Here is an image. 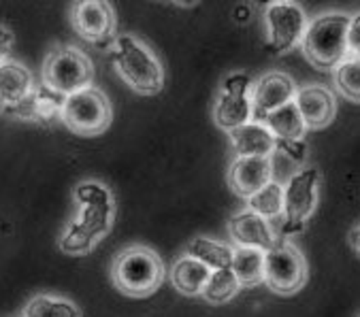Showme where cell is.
Wrapping results in <instances>:
<instances>
[{
	"mask_svg": "<svg viewBox=\"0 0 360 317\" xmlns=\"http://www.w3.org/2000/svg\"><path fill=\"white\" fill-rule=\"evenodd\" d=\"M254 3L258 5V7H269V5H273V3H283V0H254Z\"/></svg>",
	"mask_w": 360,
	"mask_h": 317,
	"instance_id": "d6a6232c",
	"label": "cell"
},
{
	"mask_svg": "<svg viewBox=\"0 0 360 317\" xmlns=\"http://www.w3.org/2000/svg\"><path fill=\"white\" fill-rule=\"evenodd\" d=\"M113 117L111 103L107 94L94 84L64 96L60 119L62 124L79 136H96L103 134Z\"/></svg>",
	"mask_w": 360,
	"mask_h": 317,
	"instance_id": "52a82bcc",
	"label": "cell"
},
{
	"mask_svg": "<svg viewBox=\"0 0 360 317\" xmlns=\"http://www.w3.org/2000/svg\"><path fill=\"white\" fill-rule=\"evenodd\" d=\"M62 105H64V96L49 90L45 84L41 86H32L30 94L15 107H11L9 111H5L11 117L24 119V122H56L60 119L62 113Z\"/></svg>",
	"mask_w": 360,
	"mask_h": 317,
	"instance_id": "2e32d148",
	"label": "cell"
},
{
	"mask_svg": "<svg viewBox=\"0 0 360 317\" xmlns=\"http://www.w3.org/2000/svg\"><path fill=\"white\" fill-rule=\"evenodd\" d=\"M34 82L30 70L18 60H5L0 64V109L9 111L20 105L32 90Z\"/></svg>",
	"mask_w": 360,
	"mask_h": 317,
	"instance_id": "ac0fdd59",
	"label": "cell"
},
{
	"mask_svg": "<svg viewBox=\"0 0 360 317\" xmlns=\"http://www.w3.org/2000/svg\"><path fill=\"white\" fill-rule=\"evenodd\" d=\"M283 155H288V160L295 162V164H303L305 162V155H307V143L305 138H295V141H281L277 138V149Z\"/></svg>",
	"mask_w": 360,
	"mask_h": 317,
	"instance_id": "4316f807",
	"label": "cell"
},
{
	"mask_svg": "<svg viewBox=\"0 0 360 317\" xmlns=\"http://www.w3.org/2000/svg\"><path fill=\"white\" fill-rule=\"evenodd\" d=\"M295 105L307 126V130H322L330 126L337 117V96L330 88L322 84L299 86Z\"/></svg>",
	"mask_w": 360,
	"mask_h": 317,
	"instance_id": "4fadbf2b",
	"label": "cell"
},
{
	"mask_svg": "<svg viewBox=\"0 0 360 317\" xmlns=\"http://www.w3.org/2000/svg\"><path fill=\"white\" fill-rule=\"evenodd\" d=\"M229 234L235 245L256 247L262 252L271 250L277 243V234H275L273 224L248 207L243 211H237L229 219Z\"/></svg>",
	"mask_w": 360,
	"mask_h": 317,
	"instance_id": "9a60e30c",
	"label": "cell"
},
{
	"mask_svg": "<svg viewBox=\"0 0 360 317\" xmlns=\"http://www.w3.org/2000/svg\"><path fill=\"white\" fill-rule=\"evenodd\" d=\"M115 287L134 298L154 294L165 281V264L158 254L146 245H132L117 254L113 262Z\"/></svg>",
	"mask_w": 360,
	"mask_h": 317,
	"instance_id": "3957f363",
	"label": "cell"
},
{
	"mask_svg": "<svg viewBox=\"0 0 360 317\" xmlns=\"http://www.w3.org/2000/svg\"><path fill=\"white\" fill-rule=\"evenodd\" d=\"M245 205H248V209H252L254 213L266 217L269 221L281 219V211H283V186L279 181L271 179L258 192H254L252 196H248L245 198Z\"/></svg>",
	"mask_w": 360,
	"mask_h": 317,
	"instance_id": "d4e9b609",
	"label": "cell"
},
{
	"mask_svg": "<svg viewBox=\"0 0 360 317\" xmlns=\"http://www.w3.org/2000/svg\"><path fill=\"white\" fill-rule=\"evenodd\" d=\"M347 22L349 13L345 11H326L307 22L301 51L305 60L318 70H333L347 51Z\"/></svg>",
	"mask_w": 360,
	"mask_h": 317,
	"instance_id": "7a4b0ae2",
	"label": "cell"
},
{
	"mask_svg": "<svg viewBox=\"0 0 360 317\" xmlns=\"http://www.w3.org/2000/svg\"><path fill=\"white\" fill-rule=\"evenodd\" d=\"M347 241H349V245H352V250L360 256V224L356 226V228H352L349 230V236H347Z\"/></svg>",
	"mask_w": 360,
	"mask_h": 317,
	"instance_id": "4dcf8cb0",
	"label": "cell"
},
{
	"mask_svg": "<svg viewBox=\"0 0 360 317\" xmlns=\"http://www.w3.org/2000/svg\"><path fill=\"white\" fill-rule=\"evenodd\" d=\"M335 90L349 103L360 105V58L345 56L333 70Z\"/></svg>",
	"mask_w": 360,
	"mask_h": 317,
	"instance_id": "cb8c5ba5",
	"label": "cell"
},
{
	"mask_svg": "<svg viewBox=\"0 0 360 317\" xmlns=\"http://www.w3.org/2000/svg\"><path fill=\"white\" fill-rule=\"evenodd\" d=\"M231 269L237 275L241 287H254L262 283V277H264V252L256 247L233 245Z\"/></svg>",
	"mask_w": 360,
	"mask_h": 317,
	"instance_id": "44dd1931",
	"label": "cell"
},
{
	"mask_svg": "<svg viewBox=\"0 0 360 317\" xmlns=\"http://www.w3.org/2000/svg\"><path fill=\"white\" fill-rule=\"evenodd\" d=\"M347 51L349 56L360 58V11L349 13L347 22Z\"/></svg>",
	"mask_w": 360,
	"mask_h": 317,
	"instance_id": "83f0119b",
	"label": "cell"
},
{
	"mask_svg": "<svg viewBox=\"0 0 360 317\" xmlns=\"http://www.w3.org/2000/svg\"><path fill=\"white\" fill-rule=\"evenodd\" d=\"M320 173L314 167H301L283 183V211L281 234H301L318 209L320 200Z\"/></svg>",
	"mask_w": 360,
	"mask_h": 317,
	"instance_id": "8992f818",
	"label": "cell"
},
{
	"mask_svg": "<svg viewBox=\"0 0 360 317\" xmlns=\"http://www.w3.org/2000/svg\"><path fill=\"white\" fill-rule=\"evenodd\" d=\"M297 82L281 70H269L252 84V109L254 119H262L271 111L285 103H292L297 96Z\"/></svg>",
	"mask_w": 360,
	"mask_h": 317,
	"instance_id": "7c38bea8",
	"label": "cell"
},
{
	"mask_svg": "<svg viewBox=\"0 0 360 317\" xmlns=\"http://www.w3.org/2000/svg\"><path fill=\"white\" fill-rule=\"evenodd\" d=\"M260 122H264L266 128L275 134V138H281V141L305 138V134H307V126H305V122H303L295 101L285 103L279 109L271 111Z\"/></svg>",
	"mask_w": 360,
	"mask_h": 317,
	"instance_id": "d6986e66",
	"label": "cell"
},
{
	"mask_svg": "<svg viewBox=\"0 0 360 317\" xmlns=\"http://www.w3.org/2000/svg\"><path fill=\"white\" fill-rule=\"evenodd\" d=\"M309 279V266L303 252L292 241H277L264 252V277L262 283L279 296H292L305 287Z\"/></svg>",
	"mask_w": 360,
	"mask_h": 317,
	"instance_id": "ba28073f",
	"label": "cell"
},
{
	"mask_svg": "<svg viewBox=\"0 0 360 317\" xmlns=\"http://www.w3.org/2000/svg\"><path fill=\"white\" fill-rule=\"evenodd\" d=\"M24 317H82V311L68 298L34 296L26 302Z\"/></svg>",
	"mask_w": 360,
	"mask_h": 317,
	"instance_id": "484cf974",
	"label": "cell"
},
{
	"mask_svg": "<svg viewBox=\"0 0 360 317\" xmlns=\"http://www.w3.org/2000/svg\"><path fill=\"white\" fill-rule=\"evenodd\" d=\"M239 290H241V283L237 275L233 273L231 266H226V269H215L209 273V279L205 281L200 296L211 304H224L231 298H235Z\"/></svg>",
	"mask_w": 360,
	"mask_h": 317,
	"instance_id": "603a6c76",
	"label": "cell"
},
{
	"mask_svg": "<svg viewBox=\"0 0 360 317\" xmlns=\"http://www.w3.org/2000/svg\"><path fill=\"white\" fill-rule=\"evenodd\" d=\"M211 269L205 266L200 260L192 258V256H181L173 269H171V281L175 285V290H179L186 296H200L205 281L209 279Z\"/></svg>",
	"mask_w": 360,
	"mask_h": 317,
	"instance_id": "ffe728a7",
	"label": "cell"
},
{
	"mask_svg": "<svg viewBox=\"0 0 360 317\" xmlns=\"http://www.w3.org/2000/svg\"><path fill=\"white\" fill-rule=\"evenodd\" d=\"M41 79L49 90L68 96L94 84V64L79 47L56 45L43 60Z\"/></svg>",
	"mask_w": 360,
	"mask_h": 317,
	"instance_id": "277c9868",
	"label": "cell"
},
{
	"mask_svg": "<svg viewBox=\"0 0 360 317\" xmlns=\"http://www.w3.org/2000/svg\"><path fill=\"white\" fill-rule=\"evenodd\" d=\"M70 26L84 41L107 45L115 39V11L109 0H75Z\"/></svg>",
	"mask_w": 360,
	"mask_h": 317,
	"instance_id": "8fae6325",
	"label": "cell"
},
{
	"mask_svg": "<svg viewBox=\"0 0 360 317\" xmlns=\"http://www.w3.org/2000/svg\"><path fill=\"white\" fill-rule=\"evenodd\" d=\"M356 317H360V313H358V315H356Z\"/></svg>",
	"mask_w": 360,
	"mask_h": 317,
	"instance_id": "836d02e7",
	"label": "cell"
},
{
	"mask_svg": "<svg viewBox=\"0 0 360 317\" xmlns=\"http://www.w3.org/2000/svg\"><path fill=\"white\" fill-rule=\"evenodd\" d=\"M173 3H177L179 7H194L198 5V0H173Z\"/></svg>",
	"mask_w": 360,
	"mask_h": 317,
	"instance_id": "1f68e13d",
	"label": "cell"
},
{
	"mask_svg": "<svg viewBox=\"0 0 360 317\" xmlns=\"http://www.w3.org/2000/svg\"><path fill=\"white\" fill-rule=\"evenodd\" d=\"M186 256L200 260L211 271L226 269V266H231V260H233V245L207 239V236H196V239H192L186 245Z\"/></svg>",
	"mask_w": 360,
	"mask_h": 317,
	"instance_id": "7402d4cb",
	"label": "cell"
},
{
	"mask_svg": "<svg viewBox=\"0 0 360 317\" xmlns=\"http://www.w3.org/2000/svg\"><path fill=\"white\" fill-rule=\"evenodd\" d=\"M235 155H273L277 149L275 134L260 119H250L229 132Z\"/></svg>",
	"mask_w": 360,
	"mask_h": 317,
	"instance_id": "e0dca14e",
	"label": "cell"
},
{
	"mask_svg": "<svg viewBox=\"0 0 360 317\" xmlns=\"http://www.w3.org/2000/svg\"><path fill=\"white\" fill-rule=\"evenodd\" d=\"M252 84L254 79L245 72H233L222 82V88L213 105V122L224 132H231L254 119Z\"/></svg>",
	"mask_w": 360,
	"mask_h": 317,
	"instance_id": "30bf717a",
	"label": "cell"
},
{
	"mask_svg": "<svg viewBox=\"0 0 360 317\" xmlns=\"http://www.w3.org/2000/svg\"><path fill=\"white\" fill-rule=\"evenodd\" d=\"M264 37H266V51L273 56H283L301 45L305 28H307V13L301 5L292 0L273 3L264 7Z\"/></svg>",
	"mask_w": 360,
	"mask_h": 317,
	"instance_id": "9c48e42d",
	"label": "cell"
},
{
	"mask_svg": "<svg viewBox=\"0 0 360 317\" xmlns=\"http://www.w3.org/2000/svg\"><path fill=\"white\" fill-rule=\"evenodd\" d=\"M111 62L122 82L136 94L154 96L165 88V66L156 51L136 34H120L111 41Z\"/></svg>",
	"mask_w": 360,
	"mask_h": 317,
	"instance_id": "6da1fadb",
	"label": "cell"
},
{
	"mask_svg": "<svg viewBox=\"0 0 360 317\" xmlns=\"http://www.w3.org/2000/svg\"><path fill=\"white\" fill-rule=\"evenodd\" d=\"M233 18H235V22H237V24H248V22H250V18H252V7H250V5H245V3L237 5V7H235V11H233Z\"/></svg>",
	"mask_w": 360,
	"mask_h": 317,
	"instance_id": "f546056e",
	"label": "cell"
},
{
	"mask_svg": "<svg viewBox=\"0 0 360 317\" xmlns=\"http://www.w3.org/2000/svg\"><path fill=\"white\" fill-rule=\"evenodd\" d=\"M113 196L92 200V202H82L79 205V215L70 219L66 226L62 239H60V250L70 256H82L92 252V247L109 234L113 226Z\"/></svg>",
	"mask_w": 360,
	"mask_h": 317,
	"instance_id": "5b68a950",
	"label": "cell"
},
{
	"mask_svg": "<svg viewBox=\"0 0 360 317\" xmlns=\"http://www.w3.org/2000/svg\"><path fill=\"white\" fill-rule=\"evenodd\" d=\"M11 49H13V32L5 26H0V64L9 60Z\"/></svg>",
	"mask_w": 360,
	"mask_h": 317,
	"instance_id": "f1b7e54d",
	"label": "cell"
},
{
	"mask_svg": "<svg viewBox=\"0 0 360 317\" xmlns=\"http://www.w3.org/2000/svg\"><path fill=\"white\" fill-rule=\"evenodd\" d=\"M273 155H235L229 167L231 190L248 198L273 179Z\"/></svg>",
	"mask_w": 360,
	"mask_h": 317,
	"instance_id": "5bb4252c",
	"label": "cell"
}]
</instances>
